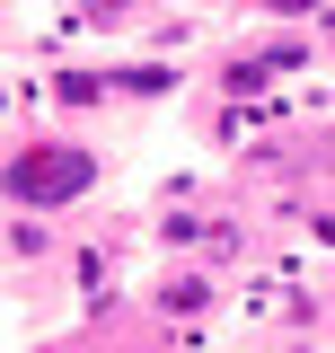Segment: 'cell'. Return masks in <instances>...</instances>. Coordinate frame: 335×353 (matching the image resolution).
Listing matches in <instances>:
<instances>
[{
    "label": "cell",
    "instance_id": "cell-1",
    "mask_svg": "<svg viewBox=\"0 0 335 353\" xmlns=\"http://www.w3.org/2000/svg\"><path fill=\"white\" fill-rule=\"evenodd\" d=\"M9 185H18V203H62V194L88 185V159L80 150H27V159L9 168Z\"/></svg>",
    "mask_w": 335,
    "mask_h": 353
}]
</instances>
